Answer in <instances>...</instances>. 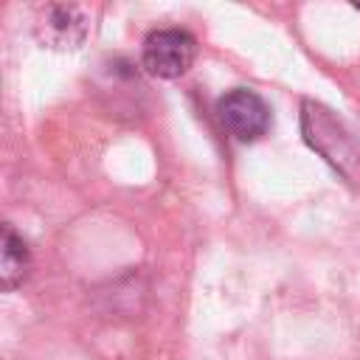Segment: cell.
I'll list each match as a JSON object with an SVG mask.
<instances>
[{"label": "cell", "instance_id": "obj_1", "mask_svg": "<svg viewBox=\"0 0 360 360\" xmlns=\"http://www.w3.org/2000/svg\"><path fill=\"white\" fill-rule=\"evenodd\" d=\"M197 56V39L186 28H155L146 34L141 48V62L152 76L177 79Z\"/></svg>", "mask_w": 360, "mask_h": 360}, {"label": "cell", "instance_id": "obj_2", "mask_svg": "<svg viewBox=\"0 0 360 360\" xmlns=\"http://www.w3.org/2000/svg\"><path fill=\"white\" fill-rule=\"evenodd\" d=\"M217 118H219L222 129L239 143L259 141L270 129V107H267V101L259 93L248 90V87H233L225 96H219Z\"/></svg>", "mask_w": 360, "mask_h": 360}, {"label": "cell", "instance_id": "obj_3", "mask_svg": "<svg viewBox=\"0 0 360 360\" xmlns=\"http://www.w3.org/2000/svg\"><path fill=\"white\" fill-rule=\"evenodd\" d=\"M0 284L3 290H17L28 273H31V253H28V245L25 239L6 222L3 225V242H0Z\"/></svg>", "mask_w": 360, "mask_h": 360}, {"label": "cell", "instance_id": "obj_4", "mask_svg": "<svg viewBox=\"0 0 360 360\" xmlns=\"http://www.w3.org/2000/svg\"><path fill=\"white\" fill-rule=\"evenodd\" d=\"M48 31L51 34H56V45L59 48H76V42L79 39H73L70 37V28H79V31H84V20H82V14H79V8H73V6H51L48 8Z\"/></svg>", "mask_w": 360, "mask_h": 360}, {"label": "cell", "instance_id": "obj_5", "mask_svg": "<svg viewBox=\"0 0 360 360\" xmlns=\"http://www.w3.org/2000/svg\"><path fill=\"white\" fill-rule=\"evenodd\" d=\"M354 6H357V8H360V3H354Z\"/></svg>", "mask_w": 360, "mask_h": 360}]
</instances>
